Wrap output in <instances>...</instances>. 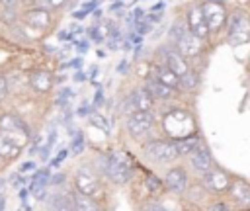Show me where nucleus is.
Listing matches in <instances>:
<instances>
[{
  "mask_svg": "<svg viewBox=\"0 0 250 211\" xmlns=\"http://www.w3.org/2000/svg\"><path fill=\"white\" fill-rule=\"evenodd\" d=\"M188 25H189L191 33L197 35L199 39H203L209 33V27H207L205 18H203V12H201V6H193L188 12Z\"/></svg>",
  "mask_w": 250,
  "mask_h": 211,
  "instance_id": "nucleus-8",
  "label": "nucleus"
},
{
  "mask_svg": "<svg viewBox=\"0 0 250 211\" xmlns=\"http://www.w3.org/2000/svg\"><path fill=\"white\" fill-rule=\"evenodd\" d=\"M29 82H31V86H33L35 90L47 92V90L53 86V76H51V72H47V70H33L31 76H29Z\"/></svg>",
  "mask_w": 250,
  "mask_h": 211,
  "instance_id": "nucleus-12",
  "label": "nucleus"
},
{
  "mask_svg": "<svg viewBox=\"0 0 250 211\" xmlns=\"http://www.w3.org/2000/svg\"><path fill=\"white\" fill-rule=\"evenodd\" d=\"M186 182H188V178H186V172L182 168H172L166 174V180H164L166 188L172 190V191H184Z\"/></svg>",
  "mask_w": 250,
  "mask_h": 211,
  "instance_id": "nucleus-11",
  "label": "nucleus"
},
{
  "mask_svg": "<svg viewBox=\"0 0 250 211\" xmlns=\"http://www.w3.org/2000/svg\"><path fill=\"white\" fill-rule=\"evenodd\" d=\"M191 166L195 170H199V172L209 170V166H211V154H209V150L203 145H195L193 147V150H191Z\"/></svg>",
  "mask_w": 250,
  "mask_h": 211,
  "instance_id": "nucleus-10",
  "label": "nucleus"
},
{
  "mask_svg": "<svg viewBox=\"0 0 250 211\" xmlns=\"http://www.w3.org/2000/svg\"><path fill=\"white\" fill-rule=\"evenodd\" d=\"M62 180H64V174H55V178H51L53 184H61Z\"/></svg>",
  "mask_w": 250,
  "mask_h": 211,
  "instance_id": "nucleus-35",
  "label": "nucleus"
},
{
  "mask_svg": "<svg viewBox=\"0 0 250 211\" xmlns=\"http://www.w3.org/2000/svg\"><path fill=\"white\" fill-rule=\"evenodd\" d=\"M0 2H2V6H4L8 12L16 10V6H18V0H0Z\"/></svg>",
  "mask_w": 250,
  "mask_h": 211,
  "instance_id": "nucleus-31",
  "label": "nucleus"
},
{
  "mask_svg": "<svg viewBox=\"0 0 250 211\" xmlns=\"http://www.w3.org/2000/svg\"><path fill=\"white\" fill-rule=\"evenodd\" d=\"M76 188L80 193L94 195L98 191V178L90 168H80L76 172Z\"/></svg>",
  "mask_w": 250,
  "mask_h": 211,
  "instance_id": "nucleus-7",
  "label": "nucleus"
},
{
  "mask_svg": "<svg viewBox=\"0 0 250 211\" xmlns=\"http://www.w3.org/2000/svg\"><path fill=\"white\" fill-rule=\"evenodd\" d=\"M105 172L107 176L117 182V184H125L131 178V164L129 158L123 152H115L105 160Z\"/></svg>",
  "mask_w": 250,
  "mask_h": 211,
  "instance_id": "nucleus-1",
  "label": "nucleus"
},
{
  "mask_svg": "<svg viewBox=\"0 0 250 211\" xmlns=\"http://www.w3.org/2000/svg\"><path fill=\"white\" fill-rule=\"evenodd\" d=\"M248 41V20L242 12L232 16L230 27H229V43L230 45H240Z\"/></svg>",
  "mask_w": 250,
  "mask_h": 211,
  "instance_id": "nucleus-5",
  "label": "nucleus"
},
{
  "mask_svg": "<svg viewBox=\"0 0 250 211\" xmlns=\"http://www.w3.org/2000/svg\"><path fill=\"white\" fill-rule=\"evenodd\" d=\"M53 211H74L72 197H68V195H57L53 199Z\"/></svg>",
  "mask_w": 250,
  "mask_h": 211,
  "instance_id": "nucleus-23",
  "label": "nucleus"
},
{
  "mask_svg": "<svg viewBox=\"0 0 250 211\" xmlns=\"http://www.w3.org/2000/svg\"><path fill=\"white\" fill-rule=\"evenodd\" d=\"M90 121H92V125H96V127H98V129H102L104 133H109V123H107V119H105L104 115L96 113V115H92V117H90Z\"/></svg>",
  "mask_w": 250,
  "mask_h": 211,
  "instance_id": "nucleus-27",
  "label": "nucleus"
},
{
  "mask_svg": "<svg viewBox=\"0 0 250 211\" xmlns=\"http://www.w3.org/2000/svg\"><path fill=\"white\" fill-rule=\"evenodd\" d=\"M72 205H74V211H98L96 201H94L90 195L80 193V191L74 193V197H72Z\"/></svg>",
  "mask_w": 250,
  "mask_h": 211,
  "instance_id": "nucleus-19",
  "label": "nucleus"
},
{
  "mask_svg": "<svg viewBox=\"0 0 250 211\" xmlns=\"http://www.w3.org/2000/svg\"><path fill=\"white\" fill-rule=\"evenodd\" d=\"M0 129H6V131H27L25 123H23L16 113H6V115H2V119H0Z\"/></svg>",
  "mask_w": 250,
  "mask_h": 211,
  "instance_id": "nucleus-20",
  "label": "nucleus"
},
{
  "mask_svg": "<svg viewBox=\"0 0 250 211\" xmlns=\"http://www.w3.org/2000/svg\"><path fill=\"white\" fill-rule=\"evenodd\" d=\"M2 205H4V197H0V211H2Z\"/></svg>",
  "mask_w": 250,
  "mask_h": 211,
  "instance_id": "nucleus-45",
  "label": "nucleus"
},
{
  "mask_svg": "<svg viewBox=\"0 0 250 211\" xmlns=\"http://www.w3.org/2000/svg\"><path fill=\"white\" fill-rule=\"evenodd\" d=\"M70 66H74V68H80V66H82V61H80V59H74V61L70 63Z\"/></svg>",
  "mask_w": 250,
  "mask_h": 211,
  "instance_id": "nucleus-38",
  "label": "nucleus"
},
{
  "mask_svg": "<svg viewBox=\"0 0 250 211\" xmlns=\"http://www.w3.org/2000/svg\"><path fill=\"white\" fill-rule=\"evenodd\" d=\"M49 182V170H39L35 172L33 176V182H31V193L37 197V199H43V191H45V186Z\"/></svg>",
  "mask_w": 250,
  "mask_h": 211,
  "instance_id": "nucleus-16",
  "label": "nucleus"
},
{
  "mask_svg": "<svg viewBox=\"0 0 250 211\" xmlns=\"http://www.w3.org/2000/svg\"><path fill=\"white\" fill-rule=\"evenodd\" d=\"M174 145H176L178 154H188V152L193 150V147H195V139H182V141H178V143H174Z\"/></svg>",
  "mask_w": 250,
  "mask_h": 211,
  "instance_id": "nucleus-26",
  "label": "nucleus"
},
{
  "mask_svg": "<svg viewBox=\"0 0 250 211\" xmlns=\"http://www.w3.org/2000/svg\"><path fill=\"white\" fill-rule=\"evenodd\" d=\"M74 78H76V80H84V74H82V72H76V76H74Z\"/></svg>",
  "mask_w": 250,
  "mask_h": 211,
  "instance_id": "nucleus-44",
  "label": "nucleus"
},
{
  "mask_svg": "<svg viewBox=\"0 0 250 211\" xmlns=\"http://www.w3.org/2000/svg\"><path fill=\"white\" fill-rule=\"evenodd\" d=\"M197 82H199L197 74H193V72H189V70H186L182 76H178V84H180L182 88H186V90L195 88V86H197Z\"/></svg>",
  "mask_w": 250,
  "mask_h": 211,
  "instance_id": "nucleus-24",
  "label": "nucleus"
},
{
  "mask_svg": "<svg viewBox=\"0 0 250 211\" xmlns=\"http://www.w3.org/2000/svg\"><path fill=\"white\" fill-rule=\"evenodd\" d=\"M152 102H154V100L148 96V92H146L145 88L135 90V92L131 94V106L135 107V111H148L150 106H152Z\"/></svg>",
  "mask_w": 250,
  "mask_h": 211,
  "instance_id": "nucleus-14",
  "label": "nucleus"
},
{
  "mask_svg": "<svg viewBox=\"0 0 250 211\" xmlns=\"http://www.w3.org/2000/svg\"><path fill=\"white\" fill-rule=\"evenodd\" d=\"M96 2H102V0H96Z\"/></svg>",
  "mask_w": 250,
  "mask_h": 211,
  "instance_id": "nucleus-46",
  "label": "nucleus"
},
{
  "mask_svg": "<svg viewBox=\"0 0 250 211\" xmlns=\"http://www.w3.org/2000/svg\"><path fill=\"white\" fill-rule=\"evenodd\" d=\"M135 18H143V10H135Z\"/></svg>",
  "mask_w": 250,
  "mask_h": 211,
  "instance_id": "nucleus-43",
  "label": "nucleus"
},
{
  "mask_svg": "<svg viewBox=\"0 0 250 211\" xmlns=\"http://www.w3.org/2000/svg\"><path fill=\"white\" fill-rule=\"evenodd\" d=\"M150 125H152V115L148 111H135L127 121V129L135 139H141L143 135H146Z\"/></svg>",
  "mask_w": 250,
  "mask_h": 211,
  "instance_id": "nucleus-6",
  "label": "nucleus"
},
{
  "mask_svg": "<svg viewBox=\"0 0 250 211\" xmlns=\"http://www.w3.org/2000/svg\"><path fill=\"white\" fill-rule=\"evenodd\" d=\"M145 211H168V209H162V207H158V205H150V207H146Z\"/></svg>",
  "mask_w": 250,
  "mask_h": 211,
  "instance_id": "nucleus-37",
  "label": "nucleus"
},
{
  "mask_svg": "<svg viewBox=\"0 0 250 211\" xmlns=\"http://www.w3.org/2000/svg\"><path fill=\"white\" fill-rule=\"evenodd\" d=\"M166 66H168L176 76H182V74L188 70V64H186V61L182 59V55H178V53H174V51L166 53Z\"/></svg>",
  "mask_w": 250,
  "mask_h": 211,
  "instance_id": "nucleus-17",
  "label": "nucleus"
},
{
  "mask_svg": "<svg viewBox=\"0 0 250 211\" xmlns=\"http://www.w3.org/2000/svg\"><path fill=\"white\" fill-rule=\"evenodd\" d=\"M105 35H109V27H107L105 23H98V25H94V27L90 29V37H92L94 41H104Z\"/></svg>",
  "mask_w": 250,
  "mask_h": 211,
  "instance_id": "nucleus-25",
  "label": "nucleus"
},
{
  "mask_svg": "<svg viewBox=\"0 0 250 211\" xmlns=\"http://www.w3.org/2000/svg\"><path fill=\"white\" fill-rule=\"evenodd\" d=\"M160 186H162V182H160L156 176H152V174H150V176L146 178V188H148L150 191H158V190H160Z\"/></svg>",
  "mask_w": 250,
  "mask_h": 211,
  "instance_id": "nucleus-30",
  "label": "nucleus"
},
{
  "mask_svg": "<svg viewBox=\"0 0 250 211\" xmlns=\"http://www.w3.org/2000/svg\"><path fill=\"white\" fill-rule=\"evenodd\" d=\"M145 90L148 92V96H150L152 100H164V98H168L170 92H172V88L164 86V84L158 82V80H148L146 86H145Z\"/></svg>",
  "mask_w": 250,
  "mask_h": 211,
  "instance_id": "nucleus-18",
  "label": "nucleus"
},
{
  "mask_svg": "<svg viewBox=\"0 0 250 211\" xmlns=\"http://www.w3.org/2000/svg\"><path fill=\"white\" fill-rule=\"evenodd\" d=\"M156 80L162 82V84L168 86V88L178 86V76H176L168 66H160V68H156Z\"/></svg>",
  "mask_w": 250,
  "mask_h": 211,
  "instance_id": "nucleus-22",
  "label": "nucleus"
},
{
  "mask_svg": "<svg viewBox=\"0 0 250 211\" xmlns=\"http://www.w3.org/2000/svg\"><path fill=\"white\" fill-rule=\"evenodd\" d=\"M8 94V82L4 76H0V98H4Z\"/></svg>",
  "mask_w": 250,
  "mask_h": 211,
  "instance_id": "nucleus-32",
  "label": "nucleus"
},
{
  "mask_svg": "<svg viewBox=\"0 0 250 211\" xmlns=\"http://www.w3.org/2000/svg\"><path fill=\"white\" fill-rule=\"evenodd\" d=\"M176 43H178L180 53L186 55V57H195L201 51V39L197 35H193L191 31H186Z\"/></svg>",
  "mask_w": 250,
  "mask_h": 211,
  "instance_id": "nucleus-9",
  "label": "nucleus"
},
{
  "mask_svg": "<svg viewBox=\"0 0 250 211\" xmlns=\"http://www.w3.org/2000/svg\"><path fill=\"white\" fill-rule=\"evenodd\" d=\"M25 18H27V23L37 29H43L49 25V14L45 10H31V12H27Z\"/></svg>",
  "mask_w": 250,
  "mask_h": 211,
  "instance_id": "nucleus-21",
  "label": "nucleus"
},
{
  "mask_svg": "<svg viewBox=\"0 0 250 211\" xmlns=\"http://www.w3.org/2000/svg\"><path fill=\"white\" fill-rule=\"evenodd\" d=\"M117 70H119V72H125V70H127V61H121L119 66H117Z\"/></svg>",
  "mask_w": 250,
  "mask_h": 211,
  "instance_id": "nucleus-36",
  "label": "nucleus"
},
{
  "mask_svg": "<svg viewBox=\"0 0 250 211\" xmlns=\"http://www.w3.org/2000/svg\"><path fill=\"white\" fill-rule=\"evenodd\" d=\"M82 148H84V135L78 131V135H74V139H72V150L82 152Z\"/></svg>",
  "mask_w": 250,
  "mask_h": 211,
  "instance_id": "nucleus-29",
  "label": "nucleus"
},
{
  "mask_svg": "<svg viewBox=\"0 0 250 211\" xmlns=\"http://www.w3.org/2000/svg\"><path fill=\"white\" fill-rule=\"evenodd\" d=\"M35 164L33 162H25V164H21V170H29V168H33Z\"/></svg>",
  "mask_w": 250,
  "mask_h": 211,
  "instance_id": "nucleus-41",
  "label": "nucleus"
},
{
  "mask_svg": "<svg viewBox=\"0 0 250 211\" xmlns=\"http://www.w3.org/2000/svg\"><path fill=\"white\" fill-rule=\"evenodd\" d=\"M146 154L152 160L170 162V160H174L178 156V150H176V145L174 143H168V141H152L146 147Z\"/></svg>",
  "mask_w": 250,
  "mask_h": 211,
  "instance_id": "nucleus-4",
  "label": "nucleus"
},
{
  "mask_svg": "<svg viewBox=\"0 0 250 211\" xmlns=\"http://www.w3.org/2000/svg\"><path fill=\"white\" fill-rule=\"evenodd\" d=\"M230 193H232L234 201L240 203V207H248V205H250V188H248L246 182L236 180V182L232 184V191H230Z\"/></svg>",
  "mask_w": 250,
  "mask_h": 211,
  "instance_id": "nucleus-15",
  "label": "nucleus"
},
{
  "mask_svg": "<svg viewBox=\"0 0 250 211\" xmlns=\"http://www.w3.org/2000/svg\"><path fill=\"white\" fill-rule=\"evenodd\" d=\"M186 31H188V27H186L182 21H176V23L170 27V37H172L174 41H178V39H180V37H182Z\"/></svg>",
  "mask_w": 250,
  "mask_h": 211,
  "instance_id": "nucleus-28",
  "label": "nucleus"
},
{
  "mask_svg": "<svg viewBox=\"0 0 250 211\" xmlns=\"http://www.w3.org/2000/svg\"><path fill=\"white\" fill-rule=\"evenodd\" d=\"M64 156H66V150H61V152L57 154V158L53 160V164H59V162H62V160H64Z\"/></svg>",
  "mask_w": 250,
  "mask_h": 211,
  "instance_id": "nucleus-33",
  "label": "nucleus"
},
{
  "mask_svg": "<svg viewBox=\"0 0 250 211\" xmlns=\"http://www.w3.org/2000/svg\"><path fill=\"white\" fill-rule=\"evenodd\" d=\"M27 139V131H6L0 129V156H16Z\"/></svg>",
  "mask_w": 250,
  "mask_h": 211,
  "instance_id": "nucleus-2",
  "label": "nucleus"
},
{
  "mask_svg": "<svg viewBox=\"0 0 250 211\" xmlns=\"http://www.w3.org/2000/svg\"><path fill=\"white\" fill-rule=\"evenodd\" d=\"M205 172H207V170H205ZM205 186H207L209 190H213V191H223V190L229 188V178H227L223 172H219V170L207 172V174H205Z\"/></svg>",
  "mask_w": 250,
  "mask_h": 211,
  "instance_id": "nucleus-13",
  "label": "nucleus"
},
{
  "mask_svg": "<svg viewBox=\"0 0 250 211\" xmlns=\"http://www.w3.org/2000/svg\"><path fill=\"white\" fill-rule=\"evenodd\" d=\"M62 2H64V0H49V4H51V6H55V8H57V6H61Z\"/></svg>",
  "mask_w": 250,
  "mask_h": 211,
  "instance_id": "nucleus-42",
  "label": "nucleus"
},
{
  "mask_svg": "<svg viewBox=\"0 0 250 211\" xmlns=\"http://www.w3.org/2000/svg\"><path fill=\"white\" fill-rule=\"evenodd\" d=\"M201 12H203V18H205V23L209 27V31H217L219 27L225 25V20H227V14H225V8L217 2H205L201 6Z\"/></svg>",
  "mask_w": 250,
  "mask_h": 211,
  "instance_id": "nucleus-3",
  "label": "nucleus"
},
{
  "mask_svg": "<svg viewBox=\"0 0 250 211\" xmlns=\"http://www.w3.org/2000/svg\"><path fill=\"white\" fill-rule=\"evenodd\" d=\"M59 39H70L68 31H59Z\"/></svg>",
  "mask_w": 250,
  "mask_h": 211,
  "instance_id": "nucleus-40",
  "label": "nucleus"
},
{
  "mask_svg": "<svg viewBox=\"0 0 250 211\" xmlns=\"http://www.w3.org/2000/svg\"><path fill=\"white\" fill-rule=\"evenodd\" d=\"M86 14H88V12H84V10H80V12H74V18H76V20H80V18H84Z\"/></svg>",
  "mask_w": 250,
  "mask_h": 211,
  "instance_id": "nucleus-39",
  "label": "nucleus"
},
{
  "mask_svg": "<svg viewBox=\"0 0 250 211\" xmlns=\"http://www.w3.org/2000/svg\"><path fill=\"white\" fill-rule=\"evenodd\" d=\"M211 211H229V209H227L225 203H215V205L211 207Z\"/></svg>",
  "mask_w": 250,
  "mask_h": 211,
  "instance_id": "nucleus-34",
  "label": "nucleus"
}]
</instances>
